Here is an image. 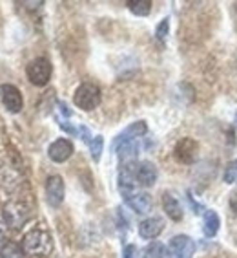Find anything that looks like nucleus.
I'll return each mask as SVG.
<instances>
[{
    "label": "nucleus",
    "instance_id": "obj_1",
    "mask_svg": "<svg viewBox=\"0 0 237 258\" xmlns=\"http://www.w3.org/2000/svg\"><path fill=\"white\" fill-rule=\"evenodd\" d=\"M22 249L26 254H31V256H48L53 251L51 234L40 227L31 229L22 238Z\"/></svg>",
    "mask_w": 237,
    "mask_h": 258
},
{
    "label": "nucleus",
    "instance_id": "obj_2",
    "mask_svg": "<svg viewBox=\"0 0 237 258\" xmlns=\"http://www.w3.org/2000/svg\"><path fill=\"white\" fill-rule=\"evenodd\" d=\"M100 101H102L100 88L97 85H93V83H82L73 94L75 106L80 110H84V112L95 110L100 104Z\"/></svg>",
    "mask_w": 237,
    "mask_h": 258
},
{
    "label": "nucleus",
    "instance_id": "obj_3",
    "mask_svg": "<svg viewBox=\"0 0 237 258\" xmlns=\"http://www.w3.org/2000/svg\"><path fill=\"white\" fill-rule=\"evenodd\" d=\"M2 216H4V222L8 227L20 229V227H24L26 222L30 220L31 211L24 202H17V200H13V202H8V204L4 205V209H2Z\"/></svg>",
    "mask_w": 237,
    "mask_h": 258
},
{
    "label": "nucleus",
    "instance_id": "obj_4",
    "mask_svg": "<svg viewBox=\"0 0 237 258\" xmlns=\"http://www.w3.org/2000/svg\"><path fill=\"white\" fill-rule=\"evenodd\" d=\"M51 74H53V66L46 57H37L26 66V75L30 79L31 85L35 86H46L50 83Z\"/></svg>",
    "mask_w": 237,
    "mask_h": 258
},
{
    "label": "nucleus",
    "instance_id": "obj_5",
    "mask_svg": "<svg viewBox=\"0 0 237 258\" xmlns=\"http://www.w3.org/2000/svg\"><path fill=\"white\" fill-rule=\"evenodd\" d=\"M199 141L193 138H183L179 139L175 149H173V154L179 163L184 165H193L199 159Z\"/></svg>",
    "mask_w": 237,
    "mask_h": 258
},
{
    "label": "nucleus",
    "instance_id": "obj_6",
    "mask_svg": "<svg viewBox=\"0 0 237 258\" xmlns=\"http://www.w3.org/2000/svg\"><path fill=\"white\" fill-rule=\"evenodd\" d=\"M195 254V242L186 234L173 236L168 243V256L170 258H192Z\"/></svg>",
    "mask_w": 237,
    "mask_h": 258
},
{
    "label": "nucleus",
    "instance_id": "obj_7",
    "mask_svg": "<svg viewBox=\"0 0 237 258\" xmlns=\"http://www.w3.org/2000/svg\"><path fill=\"white\" fill-rule=\"evenodd\" d=\"M66 196V185L64 179L59 174H53L46 179V200L51 207H60Z\"/></svg>",
    "mask_w": 237,
    "mask_h": 258
},
{
    "label": "nucleus",
    "instance_id": "obj_8",
    "mask_svg": "<svg viewBox=\"0 0 237 258\" xmlns=\"http://www.w3.org/2000/svg\"><path fill=\"white\" fill-rule=\"evenodd\" d=\"M146 132H148V124L144 123V121H135V123H132L130 126H126V128H124L123 132H121V134L113 139L111 150H113V152H117L123 145L130 143V141H137V139L143 138Z\"/></svg>",
    "mask_w": 237,
    "mask_h": 258
},
{
    "label": "nucleus",
    "instance_id": "obj_9",
    "mask_svg": "<svg viewBox=\"0 0 237 258\" xmlns=\"http://www.w3.org/2000/svg\"><path fill=\"white\" fill-rule=\"evenodd\" d=\"M0 101L6 106L8 112L11 114H19L20 110L24 108V99L20 90L13 85H2L0 86Z\"/></svg>",
    "mask_w": 237,
    "mask_h": 258
},
{
    "label": "nucleus",
    "instance_id": "obj_10",
    "mask_svg": "<svg viewBox=\"0 0 237 258\" xmlns=\"http://www.w3.org/2000/svg\"><path fill=\"white\" fill-rule=\"evenodd\" d=\"M157 178H159L157 167L152 161H139L135 165V181H137V185L148 189V187L155 185Z\"/></svg>",
    "mask_w": 237,
    "mask_h": 258
},
{
    "label": "nucleus",
    "instance_id": "obj_11",
    "mask_svg": "<svg viewBox=\"0 0 237 258\" xmlns=\"http://www.w3.org/2000/svg\"><path fill=\"white\" fill-rule=\"evenodd\" d=\"M73 152H75L73 143L66 138H60L57 141H53L50 145V149H48V156H50V159L55 161V163H64V161H68L73 156Z\"/></svg>",
    "mask_w": 237,
    "mask_h": 258
},
{
    "label": "nucleus",
    "instance_id": "obj_12",
    "mask_svg": "<svg viewBox=\"0 0 237 258\" xmlns=\"http://www.w3.org/2000/svg\"><path fill=\"white\" fill-rule=\"evenodd\" d=\"M164 231V220L161 216H150L139 224V236L144 240H155Z\"/></svg>",
    "mask_w": 237,
    "mask_h": 258
},
{
    "label": "nucleus",
    "instance_id": "obj_13",
    "mask_svg": "<svg viewBox=\"0 0 237 258\" xmlns=\"http://www.w3.org/2000/svg\"><path fill=\"white\" fill-rule=\"evenodd\" d=\"M126 204L130 205V209L137 214H148L153 209V198L148 192H135L134 196H130L126 200Z\"/></svg>",
    "mask_w": 237,
    "mask_h": 258
},
{
    "label": "nucleus",
    "instance_id": "obj_14",
    "mask_svg": "<svg viewBox=\"0 0 237 258\" xmlns=\"http://www.w3.org/2000/svg\"><path fill=\"white\" fill-rule=\"evenodd\" d=\"M163 209L166 216L173 222H181L184 216V211H183V205L179 202L172 192H164L163 194Z\"/></svg>",
    "mask_w": 237,
    "mask_h": 258
},
{
    "label": "nucleus",
    "instance_id": "obj_15",
    "mask_svg": "<svg viewBox=\"0 0 237 258\" xmlns=\"http://www.w3.org/2000/svg\"><path fill=\"white\" fill-rule=\"evenodd\" d=\"M219 227H221V218L215 211H204L203 216V233L206 238H213L215 234L219 233Z\"/></svg>",
    "mask_w": 237,
    "mask_h": 258
},
{
    "label": "nucleus",
    "instance_id": "obj_16",
    "mask_svg": "<svg viewBox=\"0 0 237 258\" xmlns=\"http://www.w3.org/2000/svg\"><path fill=\"white\" fill-rule=\"evenodd\" d=\"M126 6L137 17H148L152 11V0H128Z\"/></svg>",
    "mask_w": 237,
    "mask_h": 258
},
{
    "label": "nucleus",
    "instance_id": "obj_17",
    "mask_svg": "<svg viewBox=\"0 0 237 258\" xmlns=\"http://www.w3.org/2000/svg\"><path fill=\"white\" fill-rule=\"evenodd\" d=\"M0 258H26V253L22 245L15 242H6L0 247Z\"/></svg>",
    "mask_w": 237,
    "mask_h": 258
},
{
    "label": "nucleus",
    "instance_id": "obj_18",
    "mask_svg": "<svg viewBox=\"0 0 237 258\" xmlns=\"http://www.w3.org/2000/svg\"><path fill=\"white\" fill-rule=\"evenodd\" d=\"M166 247H164V243L161 242H150L143 251V258H164L166 256Z\"/></svg>",
    "mask_w": 237,
    "mask_h": 258
},
{
    "label": "nucleus",
    "instance_id": "obj_19",
    "mask_svg": "<svg viewBox=\"0 0 237 258\" xmlns=\"http://www.w3.org/2000/svg\"><path fill=\"white\" fill-rule=\"evenodd\" d=\"M88 147H89V152H91V159H93V161H100V156H102V150H104L102 136H95L93 141H91Z\"/></svg>",
    "mask_w": 237,
    "mask_h": 258
},
{
    "label": "nucleus",
    "instance_id": "obj_20",
    "mask_svg": "<svg viewBox=\"0 0 237 258\" xmlns=\"http://www.w3.org/2000/svg\"><path fill=\"white\" fill-rule=\"evenodd\" d=\"M222 181L226 185H232L237 181V159L228 161L226 167H224V174H222Z\"/></svg>",
    "mask_w": 237,
    "mask_h": 258
},
{
    "label": "nucleus",
    "instance_id": "obj_21",
    "mask_svg": "<svg viewBox=\"0 0 237 258\" xmlns=\"http://www.w3.org/2000/svg\"><path fill=\"white\" fill-rule=\"evenodd\" d=\"M168 33H170V19H163L157 24V28H155V39L164 42L166 37H168Z\"/></svg>",
    "mask_w": 237,
    "mask_h": 258
},
{
    "label": "nucleus",
    "instance_id": "obj_22",
    "mask_svg": "<svg viewBox=\"0 0 237 258\" xmlns=\"http://www.w3.org/2000/svg\"><path fill=\"white\" fill-rule=\"evenodd\" d=\"M79 134H80V139H82L86 145L91 143V141H93V138H95V136H91V132H89L86 126H79Z\"/></svg>",
    "mask_w": 237,
    "mask_h": 258
},
{
    "label": "nucleus",
    "instance_id": "obj_23",
    "mask_svg": "<svg viewBox=\"0 0 237 258\" xmlns=\"http://www.w3.org/2000/svg\"><path fill=\"white\" fill-rule=\"evenodd\" d=\"M135 253H137V247H135L134 243H128L123 251V258H135Z\"/></svg>",
    "mask_w": 237,
    "mask_h": 258
},
{
    "label": "nucleus",
    "instance_id": "obj_24",
    "mask_svg": "<svg viewBox=\"0 0 237 258\" xmlns=\"http://www.w3.org/2000/svg\"><path fill=\"white\" fill-rule=\"evenodd\" d=\"M230 209H232V213L237 216V190H233L230 194Z\"/></svg>",
    "mask_w": 237,
    "mask_h": 258
},
{
    "label": "nucleus",
    "instance_id": "obj_25",
    "mask_svg": "<svg viewBox=\"0 0 237 258\" xmlns=\"http://www.w3.org/2000/svg\"><path fill=\"white\" fill-rule=\"evenodd\" d=\"M59 108H60V112L64 114V117H69V115H71V112H69L68 106H66L64 103H59Z\"/></svg>",
    "mask_w": 237,
    "mask_h": 258
}]
</instances>
